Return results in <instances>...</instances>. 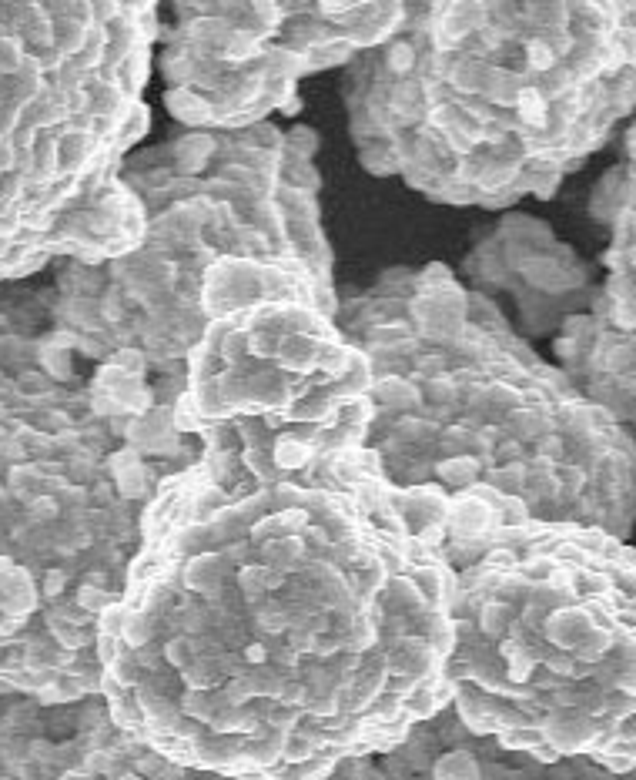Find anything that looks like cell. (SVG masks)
Wrapping results in <instances>:
<instances>
[{"instance_id":"cell-11","label":"cell","mask_w":636,"mask_h":780,"mask_svg":"<svg viewBox=\"0 0 636 780\" xmlns=\"http://www.w3.org/2000/svg\"><path fill=\"white\" fill-rule=\"evenodd\" d=\"M255 54H262V47H258L252 34H235L231 37V47L225 51V57H231V61H242V57H255Z\"/></svg>"},{"instance_id":"cell-8","label":"cell","mask_w":636,"mask_h":780,"mask_svg":"<svg viewBox=\"0 0 636 780\" xmlns=\"http://www.w3.org/2000/svg\"><path fill=\"white\" fill-rule=\"evenodd\" d=\"M476 473H479V462L469 459V456L466 459H449L439 466V476L452 486H469L472 479H476Z\"/></svg>"},{"instance_id":"cell-13","label":"cell","mask_w":636,"mask_h":780,"mask_svg":"<svg viewBox=\"0 0 636 780\" xmlns=\"http://www.w3.org/2000/svg\"><path fill=\"white\" fill-rule=\"evenodd\" d=\"M195 144H198L201 151H211V141H208V138H195ZM181 151H191L188 141L181 144ZM201 161H205V158H201L198 151H195V154H185V158H181V168H185V171H195V168H201Z\"/></svg>"},{"instance_id":"cell-4","label":"cell","mask_w":636,"mask_h":780,"mask_svg":"<svg viewBox=\"0 0 636 780\" xmlns=\"http://www.w3.org/2000/svg\"><path fill=\"white\" fill-rule=\"evenodd\" d=\"M385 780H633L630 774L586 757L539 760L499 747L462 727L459 717L422 724L392 750L382 767Z\"/></svg>"},{"instance_id":"cell-3","label":"cell","mask_w":636,"mask_h":780,"mask_svg":"<svg viewBox=\"0 0 636 780\" xmlns=\"http://www.w3.org/2000/svg\"><path fill=\"white\" fill-rule=\"evenodd\" d=\"M0 780H231L178 764L128 737L108 710L21 704L0 714ZM322 780H385L372 760H352Z\"/></svg>"},{"instance_id":"cell-7","label":"cell","mask_w":636,"mask_h":780,"mask_svg":"<svg viewBox=\"0 0 636 780\" xmlns=\"http://www.w3.org/2000/svg\"><path fill=\"white\" fill-rule=\"evenodd\" d=\"M516 111H519V118H523V121L539 124V128H543L549 104H546V98L536 88H519L516 91Z\"/></svg>"},{"instance_id":"cell-2","label":"cell","mask_w":636,"mask_h":780,"mask_svg":"<svg viewBox=\"0 0 636 780\" xmlns=\"http://www.w3.org/2000/svg\"><path fill=\"white\" fill-rule=\"evenodd\" d=\"M462 727L539 760L633 767L630 556L496 550L449 583Z\"/></svg>"},{"instance_id":"cell-10","label":"cell","mask_w":636,"mask_h":780,"mask_svg":"<svg viewBox=\"0 0 636 780\" xmlns=\"http://www.w3.org/2000/svg\"><path fill=\"white\" fill-rule=\"evenodd\" d=\"M526 57H529V67L533 71H549V67L556 64V54H553V47H549L546 41H533L526 47Z\"/></svg>"},{"instance_id":"cell-6","label":"cell","mask_w":636,"mask_h":780,"mask_svg":"<svg viewBox=\"0 0 636 780\" xmlns=\"http://www.w3.org/2000/svg\"><path fill=\"white\" fill-rule=\"evenodd\" d=\"M272 456H275V462L282 469H298V466H305V462H308L312 449H308V442H302L298 436H282L275 442Z\"/></svg>"},{"instance_id":"cell-14","label":"cell","mask_w":636,"mask_h":780,"mask_svg":"<svg viewBox=\"0 0 636 780\" xmlns=\"http://www.w3.org/2000/svg\"><path fill=\"white\" fill-rule=\"evenodd\" d=\"M516 429H519V436H533V432H539L543 426H536V416H533V412H519V416H516Z\"/></svg>"},{"instance_id":"cell-5","label":"cell","mask_w":636,"mask_h":780,"mask_svg":"<svg viewBox=\"0 0 636 780\" xmlns=\"http://www.w3.org/2000/svg\"><path fill=\"white\" fill-rule=\"evenodd\" d=\"M27 67H31V54H27L24 41H17V37H0V88H4V84H14ZM17 161H21L17 154L0 151V191H4V175H11ZM0 205H4V195H0Z\"/></svg>"},{"instance_id":"cell-15","label":"cell","mask_w":636,"mask_h":780,"mask_svg":"<svg viewBox=\"0 0 636 780\" xmlns=\"http://www.w3.org/2000/svg\"><path fill=\"white\" fill-rule=\"evenodd\" d=\"M543 449L549 452V456H553V452H560V439H546V442H543Z\"/></svg>"},{"instance_id":"cell-12","label":"cell","mask_w":636,"mask_h":780,"mask_svg":"<svg viewBox=\"0 0 636 780\" xmlns=\"http://www.w3.org/2000/svg\"><path fill=\"white\" fill-rule=\"evenodd\" d=\"M412 64H416V51H412L409 44H392L389 47V67L395 74H406Z\"/></svg>"},{"instance_id":"cell-1","label":"cell","mask_w":636,"mask_h":780,"mask_svg":"<svg viewBox=\"0 0 636 780\" xmlns=\"http://www.w3.org/2000/svg\"><path fill=\"white\" fill-rule=\"evenodd\" d=\"M446 610L449 580L419 536L195 513L104 613L101 693L124 734L178 764L322 780L439 710Z\"/></svg>"},{"instance_id":"cell-9","label":"cell","mask_w":636,"mask_h":780,"mask_svg":"<svg viewBox=\"0 0 636 780\" xmlns=\"http://www.w3.org/2000/svg\"><path fill=\"white\" fill-rule=\"evenodd\" d=\"M379 399L389 402V406H416V402H419V392L412 389L409 382L385 379V382L379 385Z\"/></svg>"}]
</instances>
